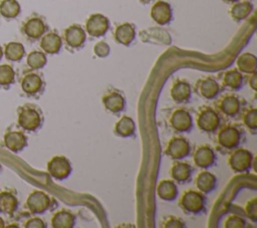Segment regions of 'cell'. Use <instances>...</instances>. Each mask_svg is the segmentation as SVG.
<instances>
[{"label":"cell","mask_w":257,"mask_h":228,"mask_svg":"<svg viewBox=\"0 0 257 228\" xmlns=\"http://www.w3.org/2000/svg\"><path fill=\"white\" fill-rule=\"evenodd\" d=\"M213 134L215 147L222 152H229L239 147L245 138L242 126L237 123L220 124Z\"/></svg>","instance_id":"obj_1"},{"label":"cell","mask_w":257,"mask_h":228,"mask_svg":"<svg viewBox=\"0 0 257 228\" xmlns=\"http://www.w3.org/2000/svg\"><path fill=\"white\" fill-rule=\"evenodd\" d=\"M178 205L181 210L189 215H200L206 210L205 194L197 189L188 188L182 191L178 198Z\"/></svg>","instance_id":"obj_2"},{"label":"cell","mask_w":257,"mask_h":228,"mask_svg":"<svg viewBox=\"0 0 257 228\" xmlns=\"http://www.w3.org/2000/svg\"><path fill=\"white\" fill-rule=\"evenodd\" d=\"M198 129L207 134H213L221 124V118L215 107L209 104L200 105L195 113Z\"/></svg>","instance_id":"obj_3"},{"label":"cell","mask_w":257,"mask_h":228,"mask_svg":"<svg viewBox=\"0 0 257 228\" xmlns=\"http://www.w3.org/2000/svg\"><path fill=\"white\" fill-rule=\"evenodd\" d=\"M169 127L178 134L189 133L193 128V117L190 110L184 106L171 108L167 115Z\"/></svg>","instance_id":"obj_4"},{"label":"cell","mask_w":257,"mask_h":228,"mask_svg":"<svg viewBox=\"0 0 257 228\" xmlns=\"http://www.w3.org/2000/svg\"><path fill=\"white\" fill-rule=\"evenodd\" d=\"M215 108L227 118H235L239 115L244 101L242 97L233 92H223L215 97Z\"/></svg>","instance_id":"obj_5"},{"label":"cell","mask_w":257,"mask_h":228,"mask_svg":"<svg viewBox=\"0 0 257 228\" xmlns=\"http://www.w3.org/2000/svg\"><path fill=\"white\" fill-rule=\"evenodd\" d=\"M253 154L242 147H237L230 150L227 154V165L235 173L248 172L253 164Z\"/></svg>","instance_id":"obj_6"},{"label":"cell","mask_w":257,"mask_h":228,"mask_svg":"<svg viewBox=\"0 0 257 228\" xmlns=\"http://www.w3.org/2000/svg\"><path fill=\"white\" fill-rule=\"evenodd\" d=\"M18 124L23 130L28 132L38 130L43 124L41 109L32 104L23 105L18 112Z\"/></svg>","instance_id":"obj_7"},{"label":"cell","mask_w":257,"mask_h":228,"mask_svg":"<svg viewBox=\"0 0 257 228\" xmlns=\"http://www.w3.org/2000/svg\"><path fill=\"white\" fill-rule=\"evenodd\" d=\"M191 145L188 139L177 134L168 139L164 147V154L172 160H181L188 157L191 153Z\"/></svg>","instance_id":"obj_8"},{"label":"cell","mask_w":257,"mask_h":228,"mask_svg":"<svg viewBox=\"0 0 257 228\" xmlns=\"http://www.w3.org/2000/svg\"><path fill=\"white\" fill-rule=\"evenodd\" d=\"M101 103L108 112L118 113L125 109L126 99L120 89L114 86H108L101 94Z\"/></svg>","instance_id":"obj_9"},{"label":"cell","mask_w":257,"mask_h":228,"mask_svg":"<svg viewBox=\"0 0 257 228\" xmlns=\"http://www.w3.org/2000/svg\"><path fill=\"white\" fill-rule=\"evenodd\" d=\"M55 205H57V203L54 198L39 190L32 191L26 199V206L29 212L33 215L42 214Z\"/></svg>","instance_id":"obj_10"},{"label":"cell","mask_w":257,"mask_h":228,"mask_svg":"<svg viewBox=\"0 0 257 228\" xmlns=\"http://www.w3.org/2000/svg\"><path fill=\"white\" fill-rule=\"evenodd\" d=\"M193 163L200 169H209L216 164V154L213 148L206 143L196 145L191 150Z\"/></svg>","instance_id":"obj_11"},{"label":"cell","mask_w":257,"mask_h":228,"mask_svg":"<svg viewBox=\"0 0 257 228\" xmlns=\"http://www.w3.org/2000/svg\"><path fill=\"white\" fill-rule=\"evenodd\" d=\"M194 91L205 99H214L221 91L220 83L212 76H201L194 82Z\"/></svg>","instance_id":"obj_12"},{"label":"cell","mask_w":257,"mask_h":228,"mask_svg":"<svg viewBox=\"0 0 257 228\" xmlns=\"http://www.w3.org/2000/svg\"><path fill=\"white\" fill-rule=\"evenodd\" d=\"M170 97L178 104L187 103L192 97V85L184 78L176 77L169 86Z\"/></svg>","instance_id":"obj_13"},{"label":"cell","mask_w":257,"mask_h":228,"mask_svg":"<svg viewBox=\"0 0 257 228\" xmlns=\"http://www.w3.org/2000/svg\"><path fill=\"white\" fill-rule=\"evenodd\" d=\"M47 172L56 180L66 179L72 172V165L70 161L62 155L53 156L47 162Z\"/></svg>","instance_id":"obj_14"},{"label":"cell","mask_w":257,"mask_h":228,"mask_svg":"<svg viewBox=\"0 0 257 228\" xmlns=\"http://www.w3.org/2000/svg\"><path fill=\"white\" fill-rule=\"evenodd\" d=\"M139 37L143 42L158 44V45H169L172 42V37L169 32L162 27H149L139 32Z\"/></svg>","instance_id":"obj_15"},{"label":"cell","mask_w":257,"mask_h":228,"mask_svg":"<svg viewBox=\"0 0 257 228\" xmlns=\"http://www.w3.org/2000/svg\"><path fill=\"white\" fill-rule=\"evenodd\" d=\"M193 167L187 162L181 160H173L169 173L174 182L179 184H186L192 180L193 175Z\"/></svg>","instance_id":"obj_16"},{"label":"cell","mask_w":257,"mask_h":228,"mask_svg":"<svg viewBox=\"0 0 257 228\" xmlns=\"http://www.w3.org/2000/svg\"><path fill=\"white\" fill-rule=\"evenodd\" d=\"M109 28V20L100 13H93L85 21V30L92 37L103 36Z\"/></svg>","instance_id":"obj_17"},{"label":"cell","mask_w":257,"mask_h":228,"mask_svg":"<svg viewBox=\"0 0 257 228\" xmlns=\"http://www.w3.org/2000/svg\"><path fill=\"white\" fill-rule=\"evenodd\" d=\"M22 90L30 96L40 94L44 89V80L37 72L30 71L24 74L21 80Z\"/></svg>","instance_id":"obj_18"},{"label":"cell","mask_w":257,"mask_h":228,"mask_svg":"<svg viewBox=\"0 0 257 228\" xmlns=\"http://www.w3.org/2000/svg\"><path fill=\"white\" fill-rule=\"evenodd\" d=\"M63 39L70 48L81 47L86 39V33L79 24H70L63 30Z\"/></svg>","instance_id":"obj_19"},{"label":"cell","mask_w":257,"mask_h":228,"mask_svg":"<svg viewBox=\"0 0 257 228\" xmlns=\"http://www.w3.org/2000/svg\"><path fill=\"white\" fill-rule=\"evenodd\" d=\"M244 75L237 68H229L219 73L220 85L233 91L239 90L244 83Z\"/></svg>","instance_id":"obj_20"},{"label":"cell","mask_w":257,"mask_h":228,"mask_svg":"<svg viewBox=\"0 0 257 228\" xmlns=\"http://www.w3.org/2000/svg\"><path fill=\"white\" fill-rule=\"evenodd\" d=\"M193 181L197 190L205 195L213 192L216 189L218 182L216 176L213 173L207 171V169H203L202 171L198 172L195 175Z\"/></svg>","instance_id":"obj_21"},{"label":"cell","mask_w":257,"mask_h":228,"mask_svg":"<svg viewBox=\"0 0 257 228\" xmlns=\"http://www.w3.org/2000/svg\"><path fill=\"white\" fill-rule=\"evenodd\" d=\"M151 17L152 19L160 25H165L171 22L173 18V11L171 5L162 0H158L154 3L151 8Z\"/></svg>","instance_id":"obj_22"},{"label":"cell","mask_w":257,"mask_h":228,"mask_svg":"<svg viewBox=\"0 0 257 228\" xmlns=\"http://www.w3.org/2000/svg\"><path fill=\"white\" fill-rule=\"evenodd\" d=\"M75 214L66 208L56 210L50 218V224L53 228H72L75 225Z\"/></svg>","instance_id":"obj_23"},{"label":"cell","mask_w":257,"mask_h":228,"mask_svg":"<svg viewBox=\"0 0 257 228\" xmlns=\"http://www.w3.org/2000/svg\"><path fill=\"white\" fill-rule=\"evenodd\" d=\"M136 37V27L131 22H122L116 24L113 29L114 40L122 45H130Z\"/></svg>","instance_id":"obj_24"},{"label":"cell","mask_w":257,"mask_h":228,"mask_svg":"<svg viewBox=\"0 0 257 228\" xmlns=\"http://www.w3.org/2000/svg\"><path fill=\"white\" fill-rule=\"evenodd\" d=\"M113 133L120 138H134L136 135V123L126 115H122L113 125Z\"/></svg>","instance_id":"obj_25"},{"label":"cell","mask_w":257,"mask_h":228,"mask_svg":"<svg viewBox=\"0 0 257 228\" xmlns=\"http://www.w3.org/2000/svg\"><path fill=\"white\" fill-rule=\"evenodd\" d=\"M46 24L44 21L37 16L30 17L23 24V32L30 39L40 38L46 31Z\"/></svg>","instance_id":"obj_26"},{"label":"cell","mask_w":257,"mask_h":228,"mask_svg":"<svg viewBox=\"0 0 257 228\" xmlns=\"http://www.w3.org/2000/svg\"><path fill=\"white\" fill-rule=\"evenodd\" d=\"M158 197L164 201H174L177 199L179 192L176 183L171 179H162L156 187Z\"/></svg>","instance_id":"obj_27"},{"label":"cell","mask_w":257,"mask_h":228,"mask_svg":"<svg viewBox=\"0 0 257 228\" xmlns=\"http://www.w3.org/2000/svg\"><path fill=\"white\" fill-rule=\"evenodd\" d=\"M243 127H245L252 135L257 132V108L253 105H243L239 115Z\"/></svg>","instance_id":"obj_28"},{"label":"cell","mask_w":257,"mask_h":228,"mask_svg":"<svg viewBox=\"0 0 257 228\" xmlns=\"http://www.w3.org/2000/svg\"><path fill=\"white\" fill-rule=\"evenodd\" d=\"M61 46H62V39L54 31H49L45 33L40 39V47L44 52L48 54H55L59 52Z\"/></svg>","instance_id":"obj_29"},{"label":"cell","mask_w":257,"mask_h":228,"mask_svg":"<svg viewBox=\"0 0 257 228\" xmlns=\"http://www.w3.org/2000/svg\"><path fill=\"white\" fill-rule=\"evenodd\" d=\"M4 145L12 152L17 153L22 151L27 145L26 136L19 131L8 132L4 136Z\"/></svg>","instance_id":"obj_30"},{"label":"cell","mask_w":257,"mask_h":228,"mask_svg":"<svg viewBox=\"0 0 257 228\" xmlns=\"http://www.w3.org/2000/svg\"><path fill=\"white\" fill-rule=\"evenodd\" d=\"M253 10V4L248 0H242V1H236L234 4L230 7L229 13L233 20L235 21H241L247 18L250 13Z\"/></svg>","instance_id":"obj_31"},{"label":"cell","mask_w":257,"mask_h":228,"mask_svg":"<svg viewBox=\"0 0 257 228\" xmlns=\"http://www.w3.org/2000/svg\"><path fill=\"white\" fill-rule=\"evenodd\" d=\"M237 69L246 74H250L256 71L257 67V58L254 54L250 52L241 53L236 59Z\"/></svg>","instance_id":"obj_32"},{"label":"cell","mask_w":257,"mask_h":228,"mask_svg":"<svg viewBox=\"0 0 257 228\" xmlns=\"http://www.w3.org/2000/svg\"><path fill=\"white\" fill-rule=\"evenodd\" d=\"M18 207V201L14 194L8 191L0 192V213L12 215Z\"/></svg>","instance_id":"obj_33"},{"label":"cell","mask_w":257,"mask_h":228,"mask_svg":"<svg viewBox=\"0 0 257 228\" xmlns=\"http://www.w3.org/2000/svg\"><path fill=\"white\" fill-rule=\"evenodd\" d=\"M25 53L24 47L19 42H9L5 46V57L11 61L20 60Z\"/></svg>","instance_id":"obj_34"},{"label":"cell","mask_w":257,"mask_h":228,"mask_svg":"<svg viewBox=\"0 0 257 228\" xmlns=\"http://www.w3.org/2000/svg\"><path fill=\"white\" fill-rule=\"evenodd\" d=\"M0 13L6 18H14L20 13V5L16 0H3L0 3Z\"/></svg>","instance_id":"obj_35"},{"label":"cell","mask_w":257,"mask_h":228,"mask_svg":"<svg viewBox=\"0 0 257 228\" xmlns=\"http://www.w3.org/2000/svg\"><path fill=\"white\" fill-rule=\"evenodd\" d=\"M26 61H27L28 66L31 69L36 70V69L42 68L46 64L47 59L43 52L38 51V50H33L28 54Z\"/></svg>","instance_id":"obj_36"},{"label":"cell","mask_w":257,"mask_h":228,"mask_svg":"<svg viewBox=\"0 0 257 228\" xmlns=\"http://www.w3.org/2000/svg\"><path fill=\"white\" fill-rule=\"evenodd\" d=\"M160 227L162 228H185V222L178 216L173 214H168L163 216L160 221Z\"/></svg>","instance_id":"obj_37"},{"label":"cell","mask_w":257,"mask_h":228,"mask_svg":"<svg viewBox=\"0 0 257 228\" xmlns=\"http://www.w3.org/2000/svg\"><path fill=\"white\" fill-rule=\"evenodd\" d=\"M246 226V220L236 214H228L223 222V227L225 228H244Z\"/></svg>","instance_id":"obj_38"},{"label":"cell","mask_w":257,"mask_h":228,"mask_svg":"<svg viewBox=\"0 0 257 228\" xmlns=\"http://www.w3.org/2000/svg\"><path fill=\"white\" fill-rule=\"evenodd\" d=\"M15 72L8 64L0 65V85L6 86L14 82Z\"/></svg>","instance_id":"obj_39"},{"label":"cell","mask_w":257,"mask_h":228,"mask_svg":"<svg viewBox=\"0 0 257 228\" xmlns=\"http://www.w3.org/2000/svg\"><path fill=\"white\" fill-rule=\"evenodd\" d=\"M244 212L246 216L253 222H257V198L248 199L244 204Z\"/></svg>","instance_id":"obj_40"},{"label":"cell","mask_w":257,"mask_h":228,"mask_svg":"<svg viewBox=\"0 0 257 228\" xmlns=\"http://www.w3.org/2000/svg\"><path fill=\"white\" fill-rule=\"evenodd\" d=\"M109 51L108 44L103 40H99L93 46V52L98 57H106L109 54Z\"/></svg>","instance_id":"obj_41"},{"label":"cell","mask_w":257,"mask_h":228,"mask_svg":"<svg viewBox=\"0 0 257 228\" xmlns=\"http://www.w3.org/2000/svg\"><path fill=\"white\" fill-rule=\"evenodd\" d=\"M24 226L27 228H44V227H46V224L41 218L32 217L25 222Z\"/></svg>","instance_id":"obj_42"},{"label":"cell","mask_w":257,"mask_h":228,"mask_svg":"<svg viewBox=\"0 0 257 228\" xmlns=\"http://www.w3.org/2000/svg\"><path fill=\"white\" fill-rule=\"evenodd\" d=\"M247 81H248V84H249L250 88L255 91L257 89V74H256V71L249 74V76L247 78Z\"/></svg>","instance_id":"obj_43"},{"label":"cell","mask_w":257,"mask_h":228,"mask_svg":"<svg viewBox=\"0 0 257 228\" xmlns=\"http://www.w3.org/2000/svg\"><path fill=\"white\" fill-rule=\"evenodd\" d=\"M5 226V224H4V221H3V219L0 217V228H3Z\"/></svg>","instance_id":"obj_44"},{"label":"cell","mask_w":257,"mask_h":228,"mask_svg":"<svg viewBox=\"0 0 257 228\" xmlns=\"http://www.w3.org/2000/svg\"><path fill=\"white\" fill-rule=\"evenodd\" d=\"M2 55H3V50H2V48H1V46H0V59H1Z\"/></svg>","instance_id":"obj_45"},{"label":"cell","mask_w":257,"mask_h":228,"mask_svg":"<svg viewBox=\"0 0 257 228\" xmlns=\"http://www.w3.org/2000/svg\"><path fill=\"white\" fill-rule=\"evenodd\" d=\"M223 1H226V2H232V3H234V2H236V1H238V0H223Z\"/></svg>","instance_id":"obj_46"},{"label":"cell","mask_w":257,"mask_h":228,"mask_svg":"<svg viewBox=\"0 0 257 228\" xmlns=\"http://www.w3.org/2000/svg\"><path fill=\"white\" fill-rule=\"evenodd\" d=\"M145 1H152V0H145Z\"/></svg>","instance_id":"obj_47"},{"label":"cell","mask_w":257,"mask_h":228,"mask_svg":"<svg viewBox=\"0 0 257 228\" xmlns=\"http://www.w3.org/2000/svg\"><path fill=\"white\" fill-rule=\"evenodd\" d=\"M0 167H1V166H0Z\"/></svg>","instance_id":"obj_48"}]
</instances>
